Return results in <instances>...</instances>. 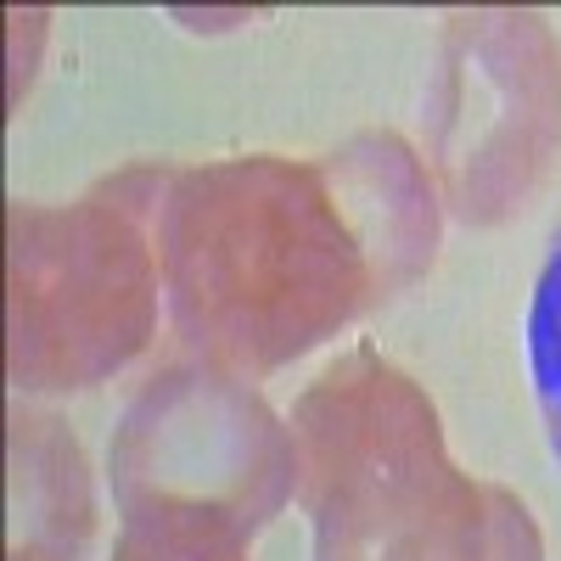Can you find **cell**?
Returning <instances> with one entry per match:
<instances>
[{
	"label": "cell",
	"instance_id": "obj_4",
	"mask_svg": "<svg viewBox=\"0 0 561 561\" xmlns=\"http://www.w3.org/2000/svg\"><path fill=\"white\" fill-rule=\"evenodd\" d=\"M107 478L124 528H197L248 545L298 494V444L248 377L180 359L129 399Z\"/></svg>",
	"mask_w": 561,
	"mask_h": 561
},
{
	"label": "cell",
	"instance_id": "obj_3",
	"mask_svg": "<svg viewBox=\"0 0 561 561\" xmlns=\"http://www.w3.org/2000/svg\"><path fill=\"white\" fill-rule=\"evenodd\" d=\"M169 180L152 197H129L135 174H124L79 203L18 197L7 208V377L18 393L96 388L152 343L163 270L147 219Z\"/></svg>",
	"mask_w": 561,
	"mask_h": 561
},
{
	"label": "cell",
	"instance_id": "obj_9",
	"mask_svg": "<svg viewBox=\"0 0 561 561\" xmlns=\"http://www.w3.org/2000/svg\"><path fill=\"white\" fill-rule=\"evenodd\" d=\"M113 561H248V545L197 528H124Z\"/></svg>",
	"mask_w": 561,
	"mask_h": 561
},
{
	"label": "cell",
	"instance_id": "obj_8",
	"mask_svg": "<svg viewBox=\"0 0 561 561\" xmlns=\"http://www.w3.org/2000/svg\"><path fill=\"white\" fill-rule=\"evenodd\" d=\"M528 370H534V399L545 415L550 449L561 460V225L550 237V253L534 280V309H528Z\"/></svg>",
	"mask_w": 561,
	"mask_h": 561
},
{
	"label": "cell",
	"instance_id": "obj_1",
	"mask_svg": "<svg viewBox=\"0 0 561 561\" xmlns=\"http://www.w3.org/2000/svg\"><path fill=\"white\" fill-rule=\"evenodd\" d=\"M158 270L185 348L237 377H270L382 304L332 169L275 152L180 169L158 208Z\"/></svg>",
	"mask_w": 561,
	"mask_h": 561
},
{
	"label": "cell",
	"instance_id": "obj_7",
	"mask_svg": "<svg viewBox=\"0 0 561 561\" xmlns=\"http://www.w3.org/2000/svg\"><path fill=\"white\" fill-rule=\"evenodd\" d=\"M96 534L90 466L57 415L12 410V561H79Z\"/></svg>",
	"mask_w": 561,
	"mask_h": 561
},
{
	"label": "cell",
	"instance_id": "obj_2",
	"mask_svg": "<svg viewBox=\"0 0 561 561\" xmlns=\"http://www.w3.org/2000/svg\"><path fill=\"white\" fill-rule=\"evenodd\" d=\"M293 444L314 561H545L528 505L460 472L433 399L377 348L298 393Z\"/></svg>",
	"mask_w": 561,
	"mask_h": 561
},
{
	"label": "cell",
	"instance_id": "obj_6",
	"mask_svg": "<svg viewBox=\"0 0 561 561\" xmlns=\"http://www.w3.org/2000/svg\"><path fill=\"white\" fill-rule=\"evenodd\" d=\"M320 163L332 169L343 208L359 230L370 264H377L382 298H393L433 264V248H438V203H433L427 169L393 129H365Z\"/></svg>",
	"mask_w": 561,
	"mask_h": 561
},
{
	"label": "cell",
	"instance_id": "obj_5",
	"mask_svg": "<svg viewBox=\"0 0 561 561\" xmlns=\"http://www.w3.org/2000/svg\"><path fill=\"white\" fill-rule=\"evenodd\" d=\"M561 158V39L539 12H455L427 90V163L460 225L523 214Z\"/></svg>",
	"mask_w": 561,
	"mask_h": 561
}]
</instances>
